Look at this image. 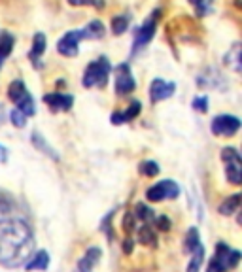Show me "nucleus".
Here are the masks:
<instances>
[{
    "label": "nucleus",
    "mask_w": 242,
    "mask_h": 272,
    "mask_svg": "<svg viewBox=\"0 0 242 272\" xmlns=\"http://www.w3.org/2000/svg\"><path fill=\"white\" fill-rule=\"evenodd\" d=\"M34 252V233L25 216L0 200V265L23 266Z\"/></svg>",
    "instance_id": "1"
},
{
    "label": "nucleus",
    "mask_w": 242,
    "mask_h": 272,
    "mask_svg": "<svg viewBox=\"0 0 242 272\" xmlns=\"http://www.w3.org/2000/svg\"><path fill=\"white\" fill-rule=\"evenodd\" d=\"M2 119H4V110H2V106H0V123H2Z\"/></svg>",
    "instance_id": "35"
},
{
    "label": "nucleus",
    "mask_w": 242,
    "mask_h": 272,
    "mask_svg": "<svg viewBox=\"0 0 242 272\" xmlns=\"http://www.w3.org/2000/svg\"><path fill=\"white\" fill-rule=\"evenodd\" d=\"M83 32V38L85 40H99V38L104 36V25L100 23V21H91V23H87L85 29H81Z\"/></svg>",
    "instance_id": "19"
},
{
    "label": "nucleus",
    "mask_w": 242,
    "mask_h": 272,
    "mask_svg": "<svg viewBox=\"0 0 242 272\" xmlns=\"http://www.w3.org/2000/svg\"><path fill=\"white\" fill-rule=\"evenodd\" d=\"M46 43H48V40H46V36H43L42 32L34 34L32 50H31V53H29V57H31V61L34 62V66L36 68H40V59H42V53L46 51Z\"/></svg>",
    "instance_id": "16"
},
{
    "label": "nucleus",
    "mask_w": 242,
    "mask_h": 272,
    "mask_svg": "<svg viewBox=\"0 0 242 272\" xmlns=\"http://www.w3.org/2000/svg\"><path fill=\"white\" fill-rule=\"evenodd\" d=\"M180 193V187L176 186V182L172 179H163V182H157L156 186H151L146 191V198L151 200V202H161L165 198H176Z\"/></svg>",
    "instance_id": "7"
},
{
    "label": "nucleus",
    "mask_w": 242,
    "mask_h": 272,
    "mask_svg": "<svg viewBox=\"0 0 242 272\" xmlns=\"http://www.w3.org/2000/svg\"><path fill=\"white\" fill-rule=\"evenodd\" d=\"M176 91V85L172 81H165V80H153L149 85V100L151 102H161L165 99H170Z\"/></svg>",
    "instance_id": "11"
},
{
    "label": "nucleus",
    "mask_w": 242,
    "mask_h": 272,
    "mask_svg": "<svg viewBox=\"0 0 242 272\" xmlns=\"http://www.w3.org/2000/svg\"><path fill=\"white\" fill-rule=\"evenodd\" d=\"M129 21L130 17L129 15H116V17L112 19V32L118 36V34H123L127 29H129Z\"/></svg>",
    "instance_id": "25"
},
{
    "label": "nucleus",
    "mask_w": 242,
    "mask_h": 272,
    "mask_svg": "<svg viewBox=\"0 0 242 272\" xmlns=\"http://www.w3.org/2000/svg\"><path fill=\"white\" fill-rule=\"evenodd\" d=\"M27 270L32 272V270H48V266H50V254L42 250V252H38L36 255H31V259L25 263Z\"/></svg>",
    "instance_id": "15"
},
{
    "label": "nucleus",
    "mask_w": 242,
    "mask_h": 272,
    "mask_svg": "<svg viewBox=\"0 0 242 272\" xmlns=\"http://www.w3.org/2000/svg\"><path fill=\"white\" fill-rule=\"evenodd\" d=\"M153 221H156V227H159L161 231H168V229H170V219H168L167 216L153 217Z\"/></svg>",
    "instance_id": "31"
},
{
    "label": "nucleus",
    "mask_w": 242,
    "mask_h": 272,
    "mask_svg": "<svg viewBox=\"0 0 242 272\" xmlns=\"http://www.w3.org/2000/svg\"><path fill=\"white\" fill-rule=\"evenodd\" d=\"M100 255H102V252L99 247H89L83 254V257L78 261V272H93L97 263L100 261Z\"/></svg>",
    "instance_id": "13"
},
{
    "label": "nucleus",
    "mask_w": 242,
    "mask_h": 272,
    "mask_svg": "<svg viewBox=\"0 0 242 272\" xmlns=\"http://www.w3.org/2000/svg\"><path fill=\"white\" fill-rule=\"evenodd\" d=\"M10 119H12V123L15 125V127H19V129L25 127V123H27V116L23 114V111H19L17 108L10 114Z\"/></svg>",
    "instance_id": "29"
},
{
    "label": "nucleus",
    "mask_w": 242,
    "mask_h": 272,
    "mask_svg": "<svg viewBox=\"0 0 242 272\" xmlns=\"http://www.w3.org/2000/svg\"><path fill=\"white\" fill-rule=\"evenodd\" d=\"M69 4H72V6H91V4H95V0H69Z\"/></svg>",
    "instance_id": "32"
},
{
    "label": "nucleus",
    "mask_w": 242,
    "mask_h": 272,
    "mask_svg": "<svg viewBox=\"0 0 242 272\" xmlns=\"http://www.w3.org/2000/svg\"><path fill=\"white\" fill-rule=\"evenodd\" d=\"M140 110H142V104H140V102H133L125 111H116V114H112V123L114 125L127 123V121L137 118L138 114H140Z\"/></svg>",
    "instance_id": "14"
},
{
    "label": "nucleus",
    "mask_w": 242,
    "mask_h": 272,
    "mask_svg": "<svg viewBox=\"0 0 242 272\" xmlns=\"http://www.w3.org/2000/svg\"><path fill=\"white\" fill-rule=\"evenodd\" d=\"M203 261H205V247L201 244L199 247H195L191 252V261H189V265H187V272H199Z\"/></svg>",
    "instance_id": "21"
},
{
    "label": "nucleus",
    "mask_w": 242,
    "mask_h": 272,
    "mask_svg": "<svg viewBox=\"0 0 242 272\" xmlns=\"http://www.w3.org/2000/svg\"><path fill=\"white\" fill-rule=\"evenodd\" d=\"M238 261H240V254L236 250H231L225 242H219L206 272H225L229 268H235L238 265Z\"/></svg>",
    "instance_id": "3"
},
{
    "label": "nucleus",
    "mask_w": 242,
    "mask_h": 272,
    "mask_svg": "<svg viewBox=\"0 0 242 272\" xmlns=\"http://www.w3.org/2000/svg\"><path fill=\"white\" fill-rule=\"evenodd\" d=\"M8 161V149L4 146H0V163H6Z\"/></svg>",
    "instance_id": "33"
},
{
    "label": "nucleus",
    "mask_w": 242,
    "mask_h": 272,
    "mask_svg": "<svg viewBox=\"0 0 242 272\" xmlns=\"http://www.w3.org/2000/svg\"><path fill=\"white\" fill-rule=\"evenodd\" d=\"M83 40V32L80 31H70L57 42V51L64 57H76L80 53V42Z\"/></svg>",
    "instance_id": "9"
},
{
    "label": "nucleus",
    "mask_w": 242,
    "mask_h": 272,
    "mask_svg": "<svg viewBox=\"0 0 242 272\" xmlns=\"http://www.w3.org/2000/svg\"><path fill=\"white\" fill-rule=\"evenodd\" d=\"M224 62L227 66H231L235 72H240L242 68V53H240V43H235L224 57Z\"/></svg>",
    "instance_id": "17"
},
{
    "label": "nucleus",
    "mask_w": 242,
    "mask_h": 272,
    "mask_svg": "<svg viewBox=\"0 0 242 272\" xmlns=\"http://www.w3.org/2000/svg\"><path fill=\"white\" fill-rule=\"evenodd\" d=\"M238 208H240V195H231L219 204L217 210H219L222 216H233L235 212H238Z\"/></svg>",
    "instance_id": "18"
},
{
    "label": "nucleus",
    "mask_w": 242,
    "mask_h": 272,
    "mask_svg": "<svg viewBox=\"0 0 242 272\" xmlns=\"http://www.w3.org/2000/svg\"><path fill=\"white\" fill-rule=\"evenodd\" d=\"M193 110L205 114V111L208 110V99H206V97H195V99H193Z\"/></svg>",
    "instance_id": "30"
},
{
    "label": "nucleus",
    "mask_w": 242,
    "mask_h": 272,
    "mask_svg": "<svg viewBox=\"0 0 242 272\" xmlns=\"http://www.w3.org/2000/svg\"><path fill=\"white\" fill-rule=\"evenodd\" d=\"M43 102L50 106L53 111H69L74 104V97L64 93H50L43 95Z\"/></svg>",
    "instance_id": "12"
},
{
    "label": "nucleus",
    "mask_w": 242,
    "mask_h": 272,
    "mask_svg": "<svg viewBox=\"0 0 242 272\" xmlns=\"http://www.w3.org/2000/svg\"><path fill=\"white\" fill-rule=\"evenodd\" d=\"M210 129L216 136H233L240 129V119L235 118V116L222 114V116H216L212 119Z\"/></svg>",
    "instance_id": "8"
},
{
    "label": "nucleus",
    "mask_w": 242,
    "mask_h": 272,
    "mask_svg": "<svg viewBox=\"0 0 242 272\" xmlns=\"http://www.w3.org/2000/svg\"><path fill=\"white\" fill-rule=\"evenodd\" d=\"M138 240L142 242V244H146V246H153L156 244V233L151 231V227H149L148 223H144L142 227L138 229Z\"/></svg>",
    "instance_id": "24"
},
{
    "label": "nucleus",
    "mask_w": 242,
    "mask_h": 272,
    "mask_svg": "<svg viewBox=\"0 0 242 272\" xmlns=\"http://www.w3.org/2000/svg\"><path fill=\"white\" fill-rule=\"evenodd\" d=\"M32 144H34V146H36L38 149H42V153H48L51 157V159H59V155L55 153V151H53V148H51L50 144L46 142V140H43L42 136L38 134V132H32Z\"/></svg>",
    "instance_id": "22"
},
{
    "label": "nucleus",
    "mask_w": 242,
    "mask_h": 272,
    "mask_svg": "<svg viewBox=\"0 0 242 272\" xmlns=\"http://www.w3.org/2000/svg\"><path fill=\"white\" fill-rule=\"evenodd\" d=\"M13 48V36L10 32H0V68L6 61V57L12 53Z\"/></svg>",
    "instance_id": "20"
},
{
    "label": "nucleus",
    "mask_w": 242,
    "mask_h": 272,
    "mask_svg": "<svg viewBox=\"0 0 242 272\" xmlns=\"http://www.w3.org/2000/svg\"><path fill=\"white\" fill-rule=\"evenodd\" d=\"M110 70H112V64L106 57H100L97 61H93L91 64H87L85 72H83V87H104L106 81H108V76H110Z\"/></svg>",
    "instance_id": "2"
},
{
    "label": "nucleus",
    "mask_w": 242,
    "mask_h": 272,
    "mask_svg": "<svg viewBox=\"0 0 242 272\" xmlns=\"http://www.w3.org/2000/svg\"><path fill=\"white\" fill-rule=\"evenodd\" d=\"M135 87H137V81H135V78L130 74V66L127 62L119 64V66L116 68V93H118L119 97H123V95L133 93Z\"/></svg>",
    "instance_id": "10"
},
{
    "label": "nucleus",
    "mask_w": 242,
    "mask_h": 272,
    "mask_svg": "<svg viewBox=\"0 0 242 272\" xmlns=\"http://www.w3.org/2000/svg\"><path fill=\"white\" fill-rule=\"evenodd\" d=\"M189 4L195 8L197 15H201V17L212 10V0H189Z\"/></svg>",
    "instance_id": "28"
},
{
    "label": "nucleus",
    "mask_w": 242,
    "mask_h": 272,
    "mask_svg": "<svg viewBox=\"0 0 242 272\" xmlns=\"http://www.w3.org/2000/svg\"><path fill=\"white\" fill-rule=\"evenodd\" d=\"M159 10L151 13L146 21H144L142 25L138 27L137 32H135V42H133V55L138 53L140 50H144L149 42H151V38L156 34V29H157V21H159Z\"/></svg>",
    "instance_id": "5"
},
{
    "label": "nucleus",
    "mask_w": 242,
    "mask_h": 272,
    "mask_svg": "<svg viewBox=\"0 0 242 272\" xmlns=\"http://www.w3.org/2000/svg\"><path fill=\"white\" fill-rule=\"evenodd\" d=\"M138 170H140L142 176L151 178V176H157V174H159V165H157L156 161H144V163H140Z\"/></svg>",
    "instance_id": "27"
},
{
    "label": "nucleus",
    "mask_w": 242,
    "mask_h": 272,
    "mask_svg": "<svg viewBox=\"0 0 242 272\" xmlns=\"http://www.w3.org/2000/svg\"><path fill=\"white\" fill-rule=\"evenodd\" d=\"M135 217L144 223H149V221H153L156 214H153V210L148 208L146 204H137V208H135Z\"/></svg>",
    "instance_id": "26"
},
{
    "label": "nucleus",
    "mask_w": 242,
    "mask_h": 272,
    "mask_svg": "<svg viewBox=\"0 0 242 272\" xmlns=\"http://www.w3.org/2000/svg\"><path fill=\"white\" fill-rule=\"evenodd\" d=\"M222 159L225 163V176L233 186H238L242 182V159L240 153L235 148L222 149Z\"/></svg>",
    "instance_id": "6"
},
{
    "label": "nucleus",
    "mask_w": 242,
    "mask_h": 272,
    "mask_svg": "<svg viewBox=\"0 0 242 272\" xmlns=\"http://www.w3.org/2000/svg\"><path fill=\"white\" fill-rule=\"evenodd\" d=\"M8 97L12 102H15V108L19 111H23L27 118L29 116H34V111H36V106H34V99L31 97V93L27 91L25 83L21 80H15L10 83L8 87Z\"/></svg>",
    "instance_id": "4"
},
{
    "label": "nucleus",
    "mask_w": 242,
    "mask_h": 272,
    "mask_svg": "<svg viewBox=\"0 0 242 272\" xmlns=\"http://www.w3.org/2000/svg\"><path fill=\"white\" fill-rule=\"evenodd\" d=\"M130 247H133V240H125V254H130Z\"/></svg>",
    "instance_id": "34"
},
{
    "label": "nucleus",
    "mask_w": 242,
    "mask_h": 272,
    "mask_svg": "<svg viewBox=\"0 0 242 272\" xmlns=\"http://www.w3.org/2000/svg\"><path fill=\"white\" fill-rule=\"evenodd\" d=\"M201 246V235H199V231L195 229V227H191V229L187 231V235H186V244H184V247H186V252L187 254H191L195 247H199Z\"/></svg>",
    "instance_id": "23"
}]
</instances>
